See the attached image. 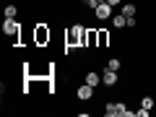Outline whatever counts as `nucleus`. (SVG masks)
<instances>
[{"label": "nucleus", "mask_w": 156, "mask_h": 117, "mask_svg": "<svg viewBox=\"0 0 156 117\" xmlns=\"http://www.w3.org/2000/svg\"><path fill=\"white\" fill-rule=\"evenodd\" d=\"M18 11H21V5H13V3H8V5L3 8V18H16Z\"/></svg>", "instance_id": "12"}, {"label": "nucleus", "mask_w": 156, "mask_h": 117, "mask_svg": "<svg viewBox=\"0 0 156 117\" xmlns=\"http://www.w3.org/2000/svg\"><path fill=\"white\" fill-rule=\"evenodd\" d=\"M21 29H23V23L18 18H3V34L8 37V42L13 47H21Z\"/></svg>", "instance_id": "2"}, {"label": "nucleus", "mask_w": 156, "mask_h": 117, "mask_svg": "<svg viewBox=\"0 0 156 117\" xmlns=\"http://www.w3.org/2000/svg\"><path fill=\"white\" fill-rule=\"evenodd\" d=\"M107 3H109V5H115V8H117V5H122V0H107Z\"/></svg>", "instance_id": "17"}, {"label": "nucleus", "mask_w": 156, "mask_h": 117, "mask_svg": "<svg viewBox=\"0 0 156 117\" xmlns=\"http://www.w3.org/2000/svg\"><path fill=\"white\" fill-rule=\"evenodd\" d=\"M140 107H143V109H151V112H154V107H156V101H154V96H148V94H143V96H140Z\"/></svg>", "instance_id": "14"}, {"label": "nucleus", "mask_w": 156, "mask_h": 117, "mask_svg": "<svg viewBox=\"0 0 156 117\" xmlns=\"http://www.w3.org/2000/svg\"><path fill=\"white\" fill-rule=\"evenodd\" d=\"M91 13H94L96 23H104V21H109V18L115 16V5H109V3H99V5H96Z\"/></svg>", "instance_id": "3"}, {"label": "nucleus", "mask_w": 156, "mask_h": 117, "mask_svg": "<svg viewBox=\"0 0 156 117\" xmlns=\"http://www.w3.org/2000/svg\"><path fill=\"white\" fill-rule=\"evenodd\" d=\"M104 68H109V70H122V60H120V57H109V60L104 62Z\"/></svg>", "instance_id": "13"}, {"label": "nucleus", "mask_w": 156, "mask_h": 117, "mask_svg": "<svg viewBox=\"0 0 156 117\" xmlns=\"http://www.w3.org/2000/svg\"><path fill=\"white\" fill-rule=\"evenodd\" d=\"M78 3H81V5H83V8H86V11H94V8H96V5H99L101 0H78Z\"/></svg>", "instance_id": "15"}, {"label": "nucleus", "mask_w": 156, "mask_h": 117, "mask_svg": "<svg viewBox=\"0 0 156 117\" xmlns=\"http://www.w3.org/2000/svg\"><path fill=\"white\" fill-rule=\"evenodd\" d=\"M135 117H151V109H143L140 107V109H135Z\"/></svg>", "instance_id": "16"}, {"label": "nucleus", "mask_w": 156, "mask_h": 117, "mask_svg": "<svg viewBox=\"0 0 156 117\" xmlns=\"http://www.w3.org/2000/svg\"><path fill=\"white\" fill-rule=\"evenodd\" d=\"M104 117H120V107H117V101H107V104H104Z\"/></svg>", "instance_id": "11"}, {"label": "nucleus", "mask_w": 156, "mask_h": 117, "mask_svg": "<svg viewBox=\"0 0 156 117\" xmlns=\"http://www.w3.org/2000/svg\"><path fill=\"white\" fill-rule=\"evenodd\" d=\"M120 70H109V68H101V86L104 89H115V86H120Z\"/></svg>", "instance_id": "4"}, {"label": "nucleus", "mask_w": 156, "mask_h": 117, "mask_svg": "<svg viewBox=\"0 0 156 117\" xmlns=\"http://www.w3.org/2000/svg\"><path fill=\"white\" fill-rule=\"evenodd\" d=\"M109 23H112L115 31H128V18H125L122 13H115V16L109 18Z\"/></svg>", "instance_id": "8"}, {"label": "nucleus", "mask_w": 156, "mask_h": 117, "mask_svg": "<svg viewBox=\"0 0 156 117\" xmlns=\"http://www.w3.org/2000/svg\"><path fill=\"white\" fill-rule=\"evenodd\" d=\"M94 94H96V89H94V86H89L86 81L76 89V96H78L81 101H91V99H94Z\"/></svg>", "instance_id": "5"}, {"label": "nucleus", "mask_w": 156, "mask_h": 117, "mask_svg": "<svg viewBox=\"0 0 156 117\" xmlns=\"http://www.w3.org/2000/svg\"><path fill=\"white\" fill-rule=\"evenodd\" d=\"M96 31H99V52L109 50V44H112V31H109V29H104V26H96Z\"/></svg>", "instance_id": "6"}, {"label": "nucleus", "mask_w": 156, "mask_h": 117, "mask_svg": "<svg viewBox=\"0 0 156 117\" xmlns=\"http://www.w3.org/2000/svg\"><path fill=\"white\" fill-rule=\"evenodd\" d=\"M86 50H99V31H96V26L86 29Z\"/></svg>", "instance_id": "7"}, {"label": "nucleus", "mask_w": 156, "mask_h": 117, "mask_svg": "<svg viewBox=\"0 0 156 117\" xmlns=\"http://www.w3.org/2000/svg\"><path fill=\"white\" fill-rule=\"evenodd\" d=\"M50 44H52V26L44 21L34 23V47L37 50H47Z\"/></svg>", "instance_id": "1"}, {"label": "nucleus", "mask_w": 156, "mask_h": 117, "mask_svg": "<svg viewBox=\"0 0 156 117\" xmlns=\"http://www.w3.org/2000/svg\"><path fill=\"white\" fill-rule=\"evenodd\" d=\"M83 81L89 86H94V89H99V86H101V73H96V70H91V68H89V70L83 73Z\"/></svg>", "instance_id": "9"}, {"label": "nucleus", "mask_w": 156, "mask_h": 117, "mask_svg": "<svg viewBox=\"0 0 156 117\" xmlns=\"http://www.w3.org/2000/svg\"><path fill=\"white\" fill-rule=\"evenodd\" d=\"M120 13H122L125 18H130V16H135V13H138V5H135L133 0H128V3H122V5H120Z\"/></svg>", "instance_id": "10"}]
</instances>
